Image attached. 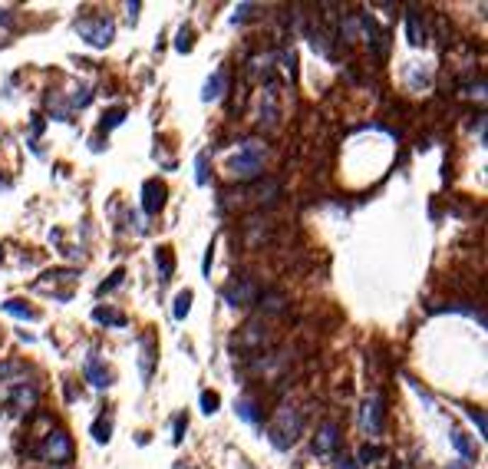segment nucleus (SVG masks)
I'll return each instance as SVG.
<instances>
[{
  "label": "nucleus",
  "mask_w": 488,
  "mask_h": 469,
  "mask_svg": "<svg viewBox=\"0 0 488 469\" xmlns=\"http://www.w3.org/2000/svg\"><path fill=\"white\" fill-rule=\"evenodd\" d=\"M406 37H409L412 47H422V43H426V27H422V20H419L416 10L406 13Z\"/></svg>",
  "instance_id": "11"
},
{
  "label": "nucleus",
  "mask_w": 488,
  "mask_h": 469,
  "mask_svg": "<svg viewBox=\"0 0 488 469\" xmlns=\"http://www.w3.org/2000/svg\"><path fill=\"white\" fill-rule=\"evenodd\" d=\"M86 380L96 387V390H106L109 383H113V374L106 370L103 364H99V357L93 354V357H86Z\"/></svg>",
  "instance_id": "9"
},
{
  "label": "nucleus",
  "mask_w": 488,
  "mask_h": 469,
  "mask_svg": "<svg viewBox=\"0 0 488 469\" xmlns=\"http://www.w3.org/2000/svg\"><path fill=\"white\" fill-rule=\"evenodd\" d=\"M4 23H10V10H0V27H4Z\"/></svg>",
  "instance_id": "34"
},
{
  "label": "nucleus",
  "mask_w": 488,
  "mask_h": 469,
  "mask_svg": "<svg viewBox=\"0 0 488 469\" xmlns=\"http://www.w3.org/2000/svg\"><path fill=\"white\" fill-rule=\"evenodd\" d=\"M336 469H356L350 456H336Z\"/></svg>",
  "instance_id": "32"
},
{
  "label": "nucleus",
  "mask_w": 488,
  "mask_h": 469,
  "mask_svg": "<svg viewBox=\"0 0 488 469\" xmlns=\"http://www.w3.org/2000/svg\"><path fill=\"white\" fill-rule=\"evenodd\" d=\"M185 430H188V416H178V420H175V436H172V443H182Z\"/></svg>",
  "instance_id": "28"
},
{
  "label": "nucleus",
  "mask_w": 488,
  "mask_h": 469,
  "mask_svg": "<svg viewBox=\"0 0 488 469\" xmlns=\"http://www.w3.org/2000/svg\"><path fill=\"white\" fill-rule=\"evenodd\" d=\"M225 83H228V73L225 70H215V77L205 83V89H201V99L205 103H215V99H221L225 96Z\"/></svg>",
  "instance_id": "10"
},
{
  "label": "nucleus",
  "mask_w": 488,
  "mask_h": 469,
  "mask_svg": "<svg viewBox=\"0 0 488 469\" xmlns=\"http://www.w3.org/2000/svg\"><path fill=\"white\" fill-rule=\"evenodd\" d=\"M251 10H254V7H251V4H241V7L234 10V17H231V23H244V20L251 17Z\"/></svg>",
  "instance_id": "29"
},
{
  "label": "nucleus",
  "mask_w": 488,
  "mask_h": 469,
  "mask_svg": "<svg viewBox=\"0 0 488 469\" xmlns=\"http://www.w3.org/2000/svg\"><path fill=\"white\" fill-rule=\"evenodd\" d=\"M40 456H47V460H53V463H69L73 460V443H69V436L63 430L47 433V440L40 446Z\"/></svg>",
  "instance_id": "4"
},
{
  "label": "nucleus",
  "mask_w": 488,
  "mask_h": 469,
  "mask_svg": "<svg viewBox=\"0 0 488 469\" xmlns=\"http://www.w3.org/2000/svg\"><path fill=\"white\" fill-rule=\"evenodd\" d=\"M238 416H241V420H248V423H258L261 420L258 403L248 400V397H244V400H238Z\"/></svg>",
  "instance_id": "20"
},
{
  "label": "nucleus",
  "mask_w": 488,
  "mask_h": 469,
  "mask_svg": "<svg viewBox=\"0 0 488 469\" xmlns=\"http://www.w3.org/2000/svg\"><path fill=\"white\" fill-rule=\"evenodd\" d=\"M360 426H363L366 436H380L383 433V397L380 393L366 397L363 413H360Z\"/></svg>",
  "instance_id": "5"
},
{
  "label": "nucleus",
  "mask_w": 488,
  "mask_h": 469,
  "mask_svg": "<svg viewBox=\"0 0 488 469\" xmlns=\"http://www.w3.org/2000/svg\"><path fill=\"white\" fill-rule=\"evenodd\" d=\"M175 50H178V53H192V30H188V27H182V30H178V40H175Z\"/></svg>",
  "instance_id": "26"
},
{
  "label": "nucleus",
  "mask_w": 488,
  "mask_h": 469,
  "mask_svg": "<svg viewBox=\"0 0 488 469\" xmlns=\"http://www.w3.org/2000/svg\"><path fill=\"white\" fill-rule=\"evenodd\" d=\"M4 185H7V182H4V179H0V189H4Z\"/></svg>",
  "instance_id": "35"
},
{
  "label": "nucleus",
  "mask_w": 488,
  "mask_h": 469,
  "mask_svg": "<svg viewBox=\"0 0 488 469\" xmlns=\"http://www.w3.org/2000/svg\"><path fill=\"white\" fill-rule=\"evenodd\" d=\"M192 291H178V297H175V321H185L188 317V311H192Z\"/></svg>",
  "instance_id": "18"
},
{
  "label": "nucleus",
  "mask_w": 488,
  "mask_h": 469,
  "mask_svg": "<svg viewBox=\"0 0 488 469\" xmlns=\"http://www.w3.org/2000/svg\"><path fill=\"white\" fill-rule=\"evenodd\" d=\"M383 456H386L383 446H370V443H366V446H360V466H370V463L383 460Z\"/></svg>",
  "instance_id": "21"
},
{
  "label": "nucleus",
  "mask_w": 488,
  "mask_h": 469,
  "mask_svg": "<svg viewBox=\"0 0 488 469\" xmlns=\"http://www.w3.org/2000/svg\"><path fill=\"white\" fill-rule=\"evenodd\" d=\"M195 182L208 185V155L205 153H198V159H195Z\"/></svg>",
  "instance_id": "23"
},
{
  "label": "nucleus",
  "mask_w": 488,
  "mask_h": 469,
  "mask_svg": "<svg viewBox=\"0 0 488 469\" xmlns=\"http://www.w3.org/2000/svg\"><path fill=\"white\" fill-rule=\"evenodd\" d=\"M17 370H20V364H0V383L7 380L10 374H17Z\"/></svg>",
  "instance_id": "31"
},
{
  "label": "nucleus",
  "mask_w": 488,
  "mask_h": 469,
  "mask_svg": "<svg viewBox=\"0 0 488 469\" xmlns=\"http://www.w3.org/2000/svg\"><path fill=\"white\" fill-rule=\"evenodd\" d=\"M218 407H221V397H218V393H208V390L201 393V410L208 413V416H211V413H218Z\"/></svg>",
  "instance_id": "25"
},
{
  "label": "nucleus",
  "mask_w": 488,
  "mask_h": 469,
  "mask_svg": "<svg viewBox=\"0 0 488 469\" xmlns=\"http://www.w3.org/2000/svg\"><path fill=\"white\" fill-rule=\"evenodd\" d=\"M93 321H99V324H113V327H125V317L115 314V311H109V307H96V311H93Z\"/></svg>",
  "instance_id": "16"
},
{
  "label": "nucleus",
  "mask_w": 488,
  "mask_h": 469,
  "mask_svg": "<svg viewBox=\"0 0 488 469\" xmlns=\"http://www.w3.org/2000/svg\"><path fill=\"white\" fill-rule=\"evenodd\" d=\"M123 119H125V106H115V109H109V113L103 116V129L109 133L115 126H123Z\"/></svg>",
  "instance_id": "22"
},
{
  "label": "nucleus",
  "mask_w": 488,
  "mask_h": 469,
  "mask_svg": "<svg viewBox=\"0 0 488 469\" xmlns=\"http://www.w3.org/2000/svg\"><path fill=\"white\" fill-rule=\"evenodd\" d=\"M465 413H469V420L475 423V426H479V433H482V436H485V416H482L479 410H465Z\"/></svg>",
  "instance_id": "30"
},
{
  "label": "nucleus",
  "mask_w": 488,
  "mask_h": 469,
  "mask_svg": "<svg viewBox=\"0 0 488 469\" xmlns=\"http://www.w3.org/2000/svg\"><path fill=\"white\" fill-rule=\"evenodd\" d=\"M89 99H93V89L79 87L76 93H73V99H69V109H83V106H89Z\"/></svg>",
  "instance_id": "24"
},
{
  "label": "nucleus",
  "mask_w": 488,
  "mask_h": 469,
  "mask_svg": "<svg viewBox=\"0 0 488 469\" xmlns=\"http://www.w3.org/2000/svg\"><path fill=\"white\" fill-rule=\"evenodd\" d=\"M155 271H159V281H169L175 271V258H172V248H159L155 251Z\"/></svg>",
  "instance_id": "12"
},
{
  "label": "nucleus",
  "mask_w": 488,
  "mask_h": 469,
  "mask_svg": "<svg viewBox=\"0 0 488 469\" xmlns=\"http://www.w3.org/2000/svg\"><path fill=\"white\" fill-rule=\"evenodd\" d=\"M165 195H169V189H165L159 179H149V182L142 185V209L145 215H159L165 205Z\"/></svg>",
  "instance_id": "8"
},
{
  "label": "nucleus",
  "mask_w": 488,
  "mask_h": 469,
  "mask_svg": "<svg viewBox=\"0 0 488 469\" xmlns=\"http://www.w3.org/2000/svg\"><path fill=\"white\" fill-rule=\"evenodd\" d=\"M129 20H132V23L139 20V4H129Z\"/></svg>",
  "instance_id": "33"
},
{
  "label": "nucleus",
  "mask_w": 488,
  "mask_h": 469,
  "mask_svg": "<svg viewBox=\"0 0 488 469\" xmlns=\"http://www.w3.org/2000/svg\"><path fill=\"white\" fill-rule=\"evenodd\" d=\"M261 165H264V145L248 139V143L241 145V153L231 159V175L234 179H258L261 175Z\"/></svg>",
  "instance_id": "1"
},
{
  "label": "nucleus",
  "mask_w": 488,
  "mask_h": 469,
  "mask_svg": "<svg viewBox=\"0 0 488 469\" xmlns=\"http://www.w3.org/2000/svg\"><path fill=\"white\" fill-rule=\"evenodd\" d=\"M271 443L278 446V450H288V446H294L297 443V433H300V416H297L294 410H278V420L271 423Z\"/></svg>",
  "instance_id": "3"
},
{
  "label": "nucleus",
  "mask_w": 488,
  "mask_h": 469,
  "mask_svg": "<svg viewBox=\"0 0 488 469\" xmlns=\"http://www.w3.org/2000/svg\"><path fill=\"white\" fill-rule=\"evenodd\" d=\"M139 344H142V360H139V364H142V380H149V377H152V337H142V341H139Z\"/></svg>",
  "instance_id": "17"
},
{
  "label": "nucleus",
  "mask_w": 488,
  "mask_h": 469,
  "mask_svg": "<svg viewBox=\"0 0 488 469\" xmlns=\"http://www.w3.org/2000/svg\"><path fill=\"white\" fill-rule=\"evenodd\" d=\"M336 446H340V426L334 420H327L314 436V453L317 456H330V453H336Z\"/></svg>",
  "instance_id": "7"
},
{
  "label": "nucleus",
  "mask_w": 488,
  "mask_h": 469,
  "mask_svg": "<svg viewBox=\"0 0 488 469\" xmlns=\"http://www.w3.org/2000/svg\"><path fill=\"white\" fill-rule=\"evenodd\" d=\"M452 446L462 453V460H465V463H475V446L465 440V433H459V430L452 433Z\"/></svg>",
  "instance_id": "14"
},
{
  "label": "nucleus",
  "mask_w": 488,
  "mask_h": 469,
  "mask_svg": "<svg viewBox=\"0 0 488 469\" xmlns=\"http://www.w3.org/2000/svg\"><path fill=\"white\" fill-rule=\"evenodd\" d=\"M221 297H225L231 307H248L258 301V285H251V281H231V285L221 291Z\"/></svg>",
  "instance_id": "6"
},
{
  "label": "nucleus",
  "mask_w": 488,
  "mask_h": 469,
  "mask_svg": "<svg viewBox=\"0 0 488 469\" xmlns=\"http://www.w3.org/2000/svg\"><path fill=\"white\" fill-rule=\"evenodd\" d=\"M123 278H125V271H115V275H109V281H103V285L96 287V294H109L113 287L123 285Z\"/></svg>",
  "instance_id": "27"
},
{
  "label": "nucleus",
  "mask_w": 488,
  "mask_h": 469,
  "mask_svg": "<svg viewBox=\"0 0 488 469\" xmlns=\"http://www.w3.org/2000/svg\"><path fill=\"white\" fill-rule=\"evenodd\" d=\"M340 37H344L346 43H353V40L360 37V13H350V17L340 23Z\"/></svg>",
  "instance_id": "15"
},
{
  "label": "nucleus",
  "mask_w": 488,
  "mask_h": 469,
  "mask_svg": "<svg viewBox=\"0 0 488 469\" xmlns=\"http://www.w3.org/2000/svg\"><path fill=\"white\" fill-rule=\"evenodd\" d=\"M109 433H113V420L103 413V416L93 423V440H96V443H109Z\"/></svg>",
  "instance_id": "19"
},
{
  "label": "nucleus",
  "mask_w": 488,
  "mask_h": 469,
  "mask_svg": "<svg viewBox=\"0 0 488 469\" xmlns=\"http://www.w3.org/2000/svg\"><path fill=\"white\" fill-rule=\"evenodd\" d=\"M4 311H7V314H13V317H23V321H37V311H30L27 304H23V301H13V297H10V301H4Z\"/></svg>",
  "instance_id": "13"
},
{
  "label": "nucleus",
  "mask_w": 488,
  "mask_h": 469,
  "mask_svg": "<svg viewBox=\"0 0 488 469\" xmlns=\"http://www.w3.org/2000/svg\"><path fill=\"white\" fill-rule=\"evenodd\" d=\"M76 33L83 40H86L89 47H109L115 37V27H113V20H106V17H83L76 20Z\"/></svg>",
  "instance_id": "2"
}]
</instances>
